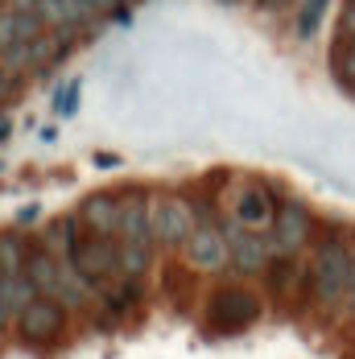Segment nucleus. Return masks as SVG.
Segmentation results:
<instances>
[{"mask_svg":"<svg viewBox=\"0 0 355 359\" xmlns=\"http://www.w3.org/2000/svg\"><path fill=\"white\" fill-rule=\"evenodd\" d=\"M74 227H79L74 219H54V223H50V231H46V248L67 252V256H71L74 240H79V236H74Z\"/></svg>","mask_w":355,"mask_h":359,"instance_id":"dca6fc26","label":"nucleus"},{"mask_svg":"<svg viewBox=\"0 0 355 359\" xmlns=\"http://www.w3.org/2000/svg\"><path fill=\"white\" fill-rule=\"evenodd\" d=\"M330 71H335V79L343 83V87H355V50L351 46H335L330 50Z\"/></svg>","mask_w":355,"mask_h":359,"instance_id":"f3484780","label":"nucleus"},{"mask_svg":"<svg viewBox=\"0 0 355 359\" xmlns=\"http://www.w3.org/2000/svg\"><path fill=\"white\" fill-rule=\"evenodd\" d=\"M29 8H37V0H17V13H29Z\"/></svg>","mask_w":355,"mask_h":359,"instance_id":"aec40b11","label":"nucleus"},{"mask_svg":"<svg viewBox=\"0 0 355 359\" xmlns=\"http://www.w3.org/2000/svg\"><path fill=\"white\" fill-rule=\"evenodd\" d=\"M4 323H8V306L0 302V330H4Z\"/></svg>","mask_w":355,"mask_h":359,"instance_id":"5701e85b","label":"nucleus"},{"mask_svg":"<svg viewBox=\"0 0 355 359\" xmlns=\"http://www.w3.org/2000/svg\"><path fill=\"white\" fill-rule=\"evenodd\" d=\"M149 269V244H120V277L137 281Z\"/></svg>","mask_w":355,"mask_h":359,"instance_id":"2eb2a0df","label":"nucleus"},{"mask_svg":"<svg viewBox=\"0 0 355 359\" xmlns=\"http://www.w3.org/2000/svg\"><path fill=\"white\" fill-rule=\"evenodd\" d=\"M314 297L322 306H339L343 293H351V252L339 240H326L314 256Z\"/></svg>","mask_w":355,"mask_h":359,"instance_id":"f257e3e1","label":"nucleus"},{"mask_svg":"<svg viewBox=\"0 0 355 359\" xmlns=\"http://www.w3.org/2000/svg\"><path fill=\"white\" fill-rule=\"evenodd\" d=\"M79 219L87 223V231L112 240V236L120 231V198H112V194H91V198L79 207Z\"/></svg>","mask_w":355,"mask_h":359,"instance_id":"9b49d317","label":"nucleus"},{"mask_svg":"<svg viewBox=\"0 0 355 359\" xmlns=\"http://www.w3.org/2000/svg\"><path fill=\"white\" fill-rule=\"evenodd\" d=\"M4 4H8V0H0V13H4Z\"/></svg>","mask_w":355,"mask_h":359,"instance_id":"bb28decb","label":"nucleus"},{"mask_svg":"<svg viewBox=\"0 0 355 359\" xmlns=\"http://www.w3.org/2000/svg\"><path fill=\"white\" fill-rule=\"evenodd\" d=\"M351 289H355V256H351Z\"/></svg>","mask_w":355,"mask_h":359,"instance_id":"a878e982","label":"nucleus"},{"mask_svg":"<svg viewBox=\"0 0 355 359\" xmlns=\"http://www.w3.org/2000/svg\"><path fill=\"white\" fill-rule=\"evenodd\" d=\"M260 8H281V0H256Z\"/></svg>","mask_w":355,"mask_h":359,"instance_id":"4be33fe9","label":"nucleus"},{"mask_svg":"<svg viewBox=\"0 0 355 359\" xmlns=\"http://www.w3.org/2000/svg\"><path fill=\"white\" fill-rule=\"evenodd\" d=\"M256 314H260V302H256V293L248 289H219L211 297V306H207V318L215 326H223V330H240V326L256 323Z\"/></svg>","mask_w":355,"mask_h":359,"instance_id":"423d86ee","label":"nucleus"},{"mask_svg":"<svg viewBox=\"0 0 355 359\" xmlns=\"http://www.w3.org/2000/svg\"><path fill=\"white\" fill-rule=\"evenodd\" d=\"M67 326V314L54 297H37L25 314H17V334L25 343H54Z\"/></svg>","mask_w":355,"mask_h":359,"instance_id":"0eeeda50","label":"nucleus"},{"mask_svg":"<svg viewBox=\"0 0 355 359\" xmlns=\"http://www.w3.org/2000/svg\"><path fill=\"white\" fill-rule=\"evenodd\" d=\"M347 46H351V50H355V37H351V41H347Z\"/></svg>","mask_w":355,"mask_h":359,"instance_id":"cd10ccee","label":"nucleus"},{"mask_svg":"<svg viewBox=\"0 0 355 359\" xmlns=\"http://www.w3.org/2000/svg\"><path fill=\"white\" fill-rule=\"evenodd\" d=\"M347 306H351V314H355V289H351V297H347Z\"/></svg>","mask_w":355,"mask_h":359,"instance_id":"393cba45","label":"nucleus"},{"mask_svg":"<svg viewBox=\"0 0 355 359\" xmlns=\"http://www.w3.org/2000/svg\"><path fill=\"white\" fill-rule=\"evenodd\" d=\"M232 219H236L240 227L256 231V236H264V231H273V223H277V207H273V198H269L264 186L244 182V186L236 190V198H232Z\"/></svg>","mask_w":355,"mask_h":359,"instance_id":"39448f33","label":"nucleus"},{"mask_svg":"<svg viewBox=\"0 0 355 359\" xmlns=\"http://www.w3.org/2000/svg\"><path fill=\"white\" fill-rule=\"evenodd\" d=\"M112 4H120V0H95V13H107Z\"/></svg>","mask_w":355,"mask_h":359,"instance_id":"412c9836","label":"nucleus"},{"mask_svg":"<svg viewBox=\"0 0 355 359\" xmlns=\"http://www.w3.org/2000/svg\"><path fill=\"white\" fill-rule=\"evenodd\" d=\"M4 83H8V71H4V67H0V91H4Z\"/></svg>","mask_w":355,"mask_h":359,"instance_id":"b1692460","label":"nucleus"},{"mask_svg":"<svg viewBox=\"0 0 355 359\" xmlns=\"http://www.w3.org/2000/svg\"><path fill=\"white\" fill-rule=\"evenodd\" d=\"M71 260L74 269L91 281V285H104L112 273H120V244H112L107 236H95V231H87V236H79L71 248Z\"/></svg>","mask_w":355,"mask_h":359,"instance_id":"f03ea898","label":"nucleus"},{"mask_svg":"<svg viewBox=\"0 0 355 359\" xmlns=\"http://www.w3.org/2000/svg\"><path fill=\"white\" fill-rule=\"evenodd\" d=\"M25 269H29V256H25L21 236H0V285L4 281H21Z\"/></svg>","mask_w":355,"mask_h":359,"instance_id":"ddd939ff","label":"nucleus"},{"mask_svg":"<svg viewBox=\"0 0 355 359\" xmlns=\"http://www.w3.org/2000/svg\"><path fill=\"white\" fill-rule=\"evenodd\" d=\"M25 277H29L37 289H46V297L54 293V285H58V264H54L50 248H41V252H34V256H29V269H25Z\"/></svg>","mask_w":355,"mask_h":359,"instance_id":"4468645a","label":"nucleus"},{"mask_svg":"<svg viewBox=\"0 0 355 359\" xmlns=\"http://www.w3.org/2000/svg\"><path fill=\"white\" fill-rule=\"evenodd\" d=\"M194 236V211L186 198H174V194H161L153 198V244L161 248H178Z\"/></svg>","mask_w":355,"mask_h":359,"instance_id":"7ed1b4c3","label":"nucleus"},{"mask_svg":"<svg viewBox=\"0 0 355 359\" xmlns=\"http://www.w3.org/2000/svg\"><path fill=\"white\" fill-rule=\"evenodd\" d=\"M223 236H227V248H232V264H236L240 273H260V269L269 264L273 240H264V236H256L248 227H240L236 219L223 223Z\"/></svg>","mask_w":355,"mask_h":359,"instance_id":"6e6552de","label":"nucleus"},{"mask_svg":"<svg viewBox=\"0 0 355 359\" xmlns=\"http://www.w3.org/2000/svg\"><path fill=\"white\" fill-rule=\"evenodd\" d=\"M322 13H326V0H302V13H297V37H314Z\"/></svg>","mask_w":355,"mask_h":359,"instance_id":"a211bd4d","label":"nucleus"},{"mask_svg":"<svg viewBox=\"0 0 355 359\" xmlns=\"http://www.w3.org/2000/svg\"><path fill=\"white\" fill-rule=\"evenodd\" d=\"M41 37V17L37 13H0V50H13V46H29Z\"/></svg>","mask_w":355,"mask_h":359,"instance_id":"f8f14e48","label":"nucleus"},{"mask_svg":"<svg viewBox=\"0 0 355 359\" xmlns=\"http://www.w3.org/2000/svg\"><path fill=\"white\" fill-rule=\"evenodd\" d=\"M339 37H347V41L355 37V0H347V4H343V17H339Z\"/></svg>","mask_w":355,"mask_h":359,"instance_id":"6ab92c4d","label":"nucleus"},{"mask_svg":"<svg viewBox=\"0 0 355 359\" xmlns=\"http://www.w3.org/2000/svg\"><path fill=\"white\" fill-rule=\"evenodd\" d=\"M310 211L297 203V198H289V203H281V211H277V223H273V252H281V256H289V252H297L306 240H310Z\"/></svg>","mask_w":355,"mask_h":359,"instance_id":"9d476101","label":"nucleus"},{"mask_svg":"<svg viewBox=\"0 0 355 359\" xmlns=\"http://www.w3.org/2000/svg\"><path fill=\"white\" fill-rule=\"evenodd\" d=\"M186 260H190V269H199V273H223V269L232 264V248H227L223 227L199 223L194 236L186 240Z\"/></svg>","mask_w":355,"mask_h":359,"instance_id":"20e7f679","label":"nucleus"},{"mask_svg":"<svg viewBox=\"0 0 355 359\" xmlns=\"http://www.w3.org/2000/svg\"><path fill=\"white\" fill-rule=\"evenodd\" d=\"M120 244H153V203L141 190H128L120 198Z\"/></svg>","mask_w":355,"mask_h":359,"instance_id":"1a4fd4ad","label":"nucleus"}]
</instances>
